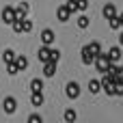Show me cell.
<instances>
[{
    "instance_id": "cell-1",
    "label": "cell",
    "mask_w": 123,
    "mask_h": 123,
    "mask_svg": "<svg viewBox=\"0 0 123 123\" xmlns=\"http://www.w3.org/2000/svg\"><path fill=\"white\" fill-rule=\"evenodd\" d=\"M71 15H74V13L67 9V4H61V6L56 9V17H58V22H69Z\"/></svg>"
},
{
    "instance_id": "cell-2",
    "label": "cell",
    "mask_w": 123,
    "mask_h": 123,
    "mask_svg": "<svg viewBox=\"0 0 123 123\" xmlns=\"http://www.w3.org/2000/svg\"><path fill=\"white\" fill-rule=\"evenodd\" d=\"M2 108H4L6 115H13L15 108H17V99H15V97H4V99H2Z\"/></svg>"
},
{
    "instance_id": "cell-3",
    "label": "cell",
    "mask_w": 123,
    "mask_h": 123,
    "mask_svg": "<svg viewBox=\"0 0 123 123\" xmlns=\"http://www.w3.org/2000/svg\"><path fill=\"white\" fill-rule=\"evenodd\" d=\"M54 41H56V35H54V30H50V28L41 30V43H43V45H52Z\"/></svg>"
},
{
    "instance_id": "cell-4",
    "label": "cell",
    "mask_w": 123,
    "mask_h": 123,
    "mask_svg": "<svg viewBox=\"0 0 123 123\" xmlns=\"http://www.w3.org/2000/svg\"><path fill=\"white\" fill-rule=\"evenodd\" d=\"M13 11H15V19L26 17V15H28V2H19L17 6H13Z\"/></svg>"
},
{
    "instance_id": "cell-5",
    "label": "cell",
    "mask_w": 123,
    "mask_h": 123,
    "mask_svg": "<svg viewBox=\"0 0 123 123\" xmlns=\"http://www.w3.org/2000/svg\"><path fill=\"white\" fill-rule=\"evenodd\" d=\"M80 54H82V63H84V65H93V61H95V54L91 52V48H89V45H84Z\"/></svg>"
},
{
    "instance_id": "cell-6",
    "label": "cell",
    "mask_w": 123,
    "mask_h": 123,
    "mask_svg": "<svg viewBox=\"0 0 123 123\" xmlns=\"http://www.w3.org/2000/svg\"><path fill=\"white\" fill-rule=\"evenodd\" d=\"M54 74H56V63L54 61H45L43 63V76L45 78H52Z\"/></svg>"
},
{
    "instance_id": "cell-7",
    "label": "cell",
    "mask_w": 123,
    "mask_h": 123,
    "mask_svg": "<svg viewBox=\"0 0 123 123\" xmlns=\"http://www.w3.org/2000/svg\"><path fill=\"white\" fill-rule=\"evenodd\" d=\"M65 93H67V97H69V99H76V97L80 95V86H78V82H69Z\"/></svg>"
},
{
    "instance_id": "cell-8",
    "label": "cell",
    "mask_w": 123,
    "mask_h": 123,
    "mask_svg": "<svg viewBox=\"0 0 123 123\" xmlns=\"http://www.w3.org/2000/svg\"><path fill=\"white\" fill-rule=\"evenodd\" d=\"M2 19H4V24H11V22L15 19V11H13V6H4V9H2Z\"/></svg>"
},
{
    "instance_id": "cell-9",
    "label": "cell",
    "mask_w": 123,
    "mask_h": 123,
    "mask_svg": "<svg viewBox=\"0 0 123 123\" xmlns=\"http://www.w3.org/2000/svg\"><path fill=\"white\" fill-rule=\"evenodd\" d=\"M106 56H108V61H110V63H117V61L121 58V48H119V45H115V48H110Z\"/></svg>"
},
{
    "instance_id": "cell-10",
    "label": "cell",
    "mask_w": 123,
    "mask_h": 123,
    "mask_svg": "<svg viewBox=\"0 0 123 123\" xmlns=\"http://www.w3.org/2000/svg\"><path fill=\"white\" fill-rule=\"evenodd\" d=\"M13 63H15V67H17L19 71H24V69L28 67V58H26L24 54H22V56H17V54H15V58H13Z\"/></svg>"
},
{
    "instance_id": "cell-11",
    "label": "cell",
    "mask_w": 123,
    "mask_h": 123,
    "mask_svg": "<svg viewBox=\"0 0 123 123\" xmlns=\"http://www.w3.org/2000/svg\"><path fill=\"white\" fill-rule=\"evenodd\" d=\"M37 58H39L41 63L50 61V45H43V48H39V52H37Z\"/></svg>"
},
{
    "instance_id": "cell-12",
    "label": "cell",
    "mask_w": 123,
    "mask_h": 123,
    "mask_svg": "<svg viewBox=\"0 0 123 123\" xmlns=\"http://www.w3.org/2000/svg\"><path fill=\"white\" fill-rule=\"evenodd\" d=\"M102 13H104V17L108 19V17H112V15H117V9H115V4L112 2H108L104 9H102Z\"/></svg>"
},
{
    "instance_id": "cell-13",
    "label": "cell",
    "mask_w": 123,
    "mask_h": 123,
    "mask_svg": "<svg viewBox=\"0 0 123 123\" xmlns=\"http://www.w3.org/2000/svg\"><path fill=\"white\" fill-rule=\"evenodd\" d=\"M30 104H32V106H41V104H43V95H41V91H32V95H30Z\"/></svg>"
},
{
    "instance_id": "cell-14",
    "label": "cell",
    "mask_w": 123,
    "mask_h": 123,
    "mask_svg": "<svg viewBox=\"0 0 123 123\" xmlns=\"http://www.w3.org/2000/svg\"><path fill=\"white\" fill-rule=\"evenodd\" d=\"M30 91H43V80L32 78V80H30Z\"/></svg>"
},
{
    "instance_id": "cell-15",
    "label": "cell",
    "mask_w": 123,
    "mask_h": 123,
    "mask_svg": "<svg viewBox=\"0 0 123 123\" xmlns=\"http://www.w3.org/2000/svg\"><path fill=\"white\" fill-rule=\"evenodd\" d=\"M63 117H65V121H67V123H71V121H76V119H78V115H76V110H74V108H67Z\"/></svg>"
},
{
    "instance_id": "cell-16",
    "label": "cell",
    "mask_w": 123,
    "mask_h": 123,
    "mask_svg": "<svg viewBox=\"0 0 123 123\" xmlns=\"http://www.w3.org/2000/svg\"><path fill=\"white\" fill-rule=\"evenodd\" d=\"M89 91H91V93H99V91H102L99 80H89Z\"/></svg>"
},
{
    "instance_id": "cell-17",
    "label": "cell",
    "mask_w": 123,
    "mask_h": 123,
    "mask_svg": "<svg viewBox=\"0 0 123 123\" xmlns=\"http://www.w3.org/2000/svg\"><path fill=\"white\" fill-rule=\"evenodd\" d=\"M76 24H78L80 28H89V24H91V19H89L86 15H80V17L76 19Z\"/></svg>"
},
{
    "instance_id": "cell-18",
    "label": "cell",
    "mask_w": 123,
    "mask_h": 123,
    "mask_svg": "<svg viewBox=\"0 0 123 123\" xmlns=\"http://www.w3.org/2000/svg\"><path fill=\"white\" fill-rule=\"evenodd\" d=\"M108 24H110V28H112V30H119V28H121V24H119V17H117V15L108 17Z\"/></svg>"
},
{
    "instance_id": "cell-19",
    "label": "cell",
    "mask_w": 123,
    "mask_h": 123,
    "mask_svg": "<svg viewBox=\"0 0 123 123\" xmlns=\"http://www.w3.org/2000/svg\"><path fill=\"white\" fill-rule=\"evenodd\" d=\"M30 30H32V22L22 17V32H30Z\"/></svg>"
},
{
    "instance_id": "cell-20",
    "label": "cell",
    "mask_w": 123,
    "mask_h": 123,
    "mask_svg": "<svg viewBox=\"0 0 123 123\" xmlns=\"http://www.w3.org/2000/svg\"><path fill=\"white\" fill-rule=\"evenodd\" d=\"M2 58H4V65H6V63H13V58H15V52H13V50H4Z\"/></svg>"
},
{
    "instance_id": "cell-21",
    "label": "cell",
    "mask_w": 123,
    "mask_h": 123,
    "mask_svg": "<svg viewBox=\"0 0 123 123\" xmlns=\"http://www.w3.org/2000/svg\"><path fill=\"white\" fill-rule=\"evenodd\" d=\"M50 61H54V63L61 61V52H58L56 48H50Z\"/></svg>"
},
{
    "instance_id": "cell-22",
    "label": "cell",
    "mask_w": 123,
    "mask_h": 123,
    "mask_svg": "<svg viewBox=\"0 0 123 123\" xmlns=\"http://www.w3.org/2000/svg\"><path fill=\"white\" fill-rule=\"evenodd\" d=\"M89 48H91V52H93V54H99V52H102L99 41H91V43H89Z\"/></svg>"
},
{
    "instance_id": "cell-23",
    "label": "cell",
    "mask_w": 123,
    "mask_h": 123,
    "mask_svg": "<svg viewBox=\"0 0 123 123\" xmlns=\"http://www.w3.org/2000/svg\"><path fill=\"white\" fill-rule=\"evenodd\" d=\"M6 74H9V76H15V74H19V69L15 67V63H6Z\"/></svg>"
},
{
    "instance_id": "cell-24",
    "label": "cell",
    "mask_w": 123,
    "mask_h": 123,
    "mask_svg": "<svg viewBox=\"0 0 123 123\" xmlns=\"http://www.w3.org/2000/svg\"><path fill=\"white\" fill-rule=\"evenodd\" d=\"M76 4H78V11H84V9H89V0H76Z\"/></svg>"
},
{
    "instance_id": "cell-25",
    "label": "cell",
    "mask_w": 123,
    "mask_h": 123,
    "mask_svg": "<svg viewBox=\"0 0 123 123\" xmlns=\"http://www.w3.org/2000/svg\"><path fill=\"white\" fill-rule=\"evenodd\" d=\"M67 9H69L71 13H76V11H78V4H76V0H67Z\"/></svg>"
},
{
    "instance_id": "cell-26",
    "label": "cell",
    "mask_w": 123,
    "mask_h": 123,
    "mask_svg": "<svg viewBox=\"0 0 123 123\" xmlns=\"http://www.w3.org/2000/svg\"><path fill=\"white\" fill-rule=\"evenodd\" d=\"M43 119H41V115H30L28 117V123H41Z\"/></svg>"
},
{
    "instance_id": "cell-27",
    "label": "cell",
    "mask_w": 123,
    "mask_h": 123,
    "mask_svg": "<svg viewBox=\"0 0 123 123\" xmlns=\"http://www.w3.org/2000/svg\"><path fill=\"white\" fill-rule=\"evenodd\" d=\"M117 76H119V78H123V67H117Z\"/></svg>"
},
{
    "instance_id": "cell-28",
    "label": "cell",
    "mask_w": 123,
    "mask_h": 123,
    "mask_svg": "<svg viewBox=\"0 0 123 123\" xmlns=\"http://www.w3.org/2000/svg\"><path fill=\"white\" fill-rule=\"evenodd\" d=\"M117 17H119V24H121V26H123V13H119Z\"/></svg>"
},
{
    "instance_id": "cell-29",
    "label": "cell",
    "mask_w": 123,
    "mask_h": 123,
    "mask_svg": "<svg viewBox=\"0 0 123 123\" xmlns=\"http://www.w3.org/2000/svg\"><path fill=\"white\" fill-rule=\"evenodd\" d=\"M119 45H123V32L119 35Z\"/></svg>"
}]
</instances>
